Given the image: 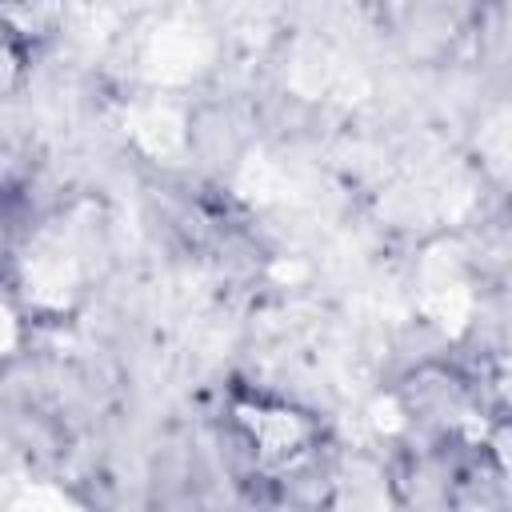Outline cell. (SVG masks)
I'll return each mask as SVG.
<instances>
[{
    "label": "cell",
    "mask_w": 512,
    "mask_h": 512,
    "mask_svg": "<svg viewBox=\"0 0 512 512\" xmlns=\"http://www.w3.org/2000/svg\"><path fill=\"white\" fill-rule=\"evenodd\" d=\"M220 444L228 476L252 504L320 512L336 488V452L320 416L284 396L236 388L224 404Z\"/></svg>",
    "instance_id": "obj_1"
},
{
    "label": "cell",
    "mask_w": 512,
    "mask_h": 512,
    "mask_svg": "<svg viewBox=\"0 0 512 512\" xmlns=\"http://www.w3.org/2000/svg\"><path fill=\"white\" fill-rule=\"evenodd\" d=\"M36 36L24 28L20 12L16 8H0V96H12L28 68H32V56H36Z\"/></svg>",
    "instance_id": "obj_2"
}]
</instances>
